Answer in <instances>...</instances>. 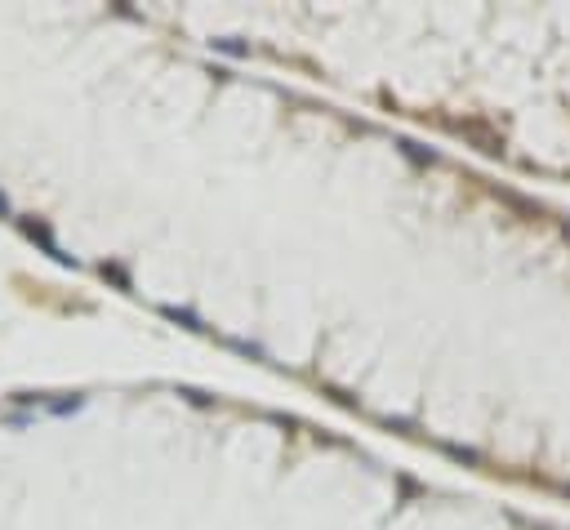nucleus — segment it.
<instances>
[]
</instances>
